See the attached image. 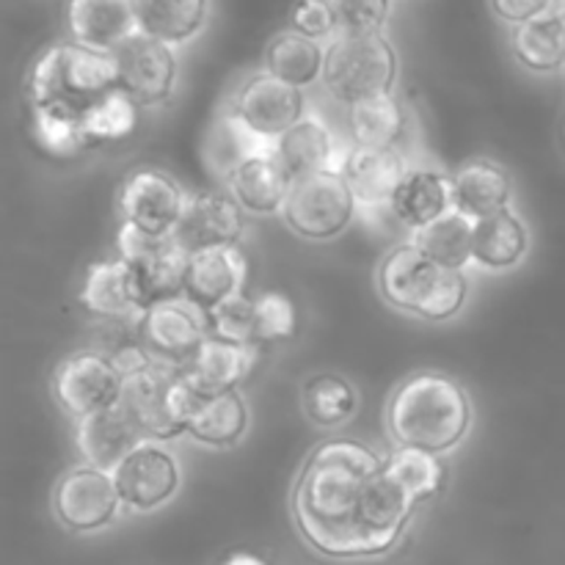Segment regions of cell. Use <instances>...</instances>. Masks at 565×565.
Segmentation results:
<instances>
[{"mask_svg": "<svg viewBox=\"0 0 565 565\" xmlns=\"http://www.w3.org/2000/svg\"><path fill=\"white\" fill-rule=\"evenodd\" d=\"M119 489L114 475L94 467H75L64 472L53 491V513L70 533H103L121 516Z\"/></svg>", "mask_w": 565, "mask_h": 565, "instance_id": "obj_11", "label": "cell"}, {"mask_svg": "<svg viewBox=\"0 0 565 565\" xmlns=\"http://www.w3.org/2000/svg\"><path fill=\"white\" fill-rule=\"evenodd\" d=\"M452 210V177L430 166H412L403 177L390 213L408 232H419Z\"/></svg>", "mask_w": 565, "mask_h": 565, "instance_id": "obj_25", "label": "cell"}, {"mask_svg": "<svg viewBox=\"0 0 565 565\" xmlns=\"http://www.w3.org/2000/svg\"><path fill=\"white\" fill-rule=\"evenodd\" d=\"M121 390H125V373L114 362V356L99 348L70 353L53 373L55 403L75 423L119 406Z\"/></svg>", "mask_w": 565, "mask_h": 565, "instance_id": "obj_9", "label": "cell"}, {"mask_svg": "<svg viewBox=\"0 0 565 565\" xmlns=\"http://www.w3.org/2000/svg\"><path fill=\"white\" fill-rule=\"evenodd\" d=\"M138 33L180 50L196 42L210 20V0H132Z\"/></svg>", "mask_w": 565, "mask_h": 565, "instance_id": "obj_29", "label": "cell"}, {"mask_svg": "<svg viewBox=\"0 0 565 565\" xmlns=\"http://www.w3.org/2000/svg\"><path fill=\"white\" fill-rule=\"evenodd\" d=\"M452 177V210L463 213L467 218L480 221L508 210L513 202V182L505 166L494 160L475 158L458 166Z\"/></svg>", "mask_w": 565, "mask_h": 565, "instance_id": "obj_27", "label": "cell"}, {"mask_svg": "<svg viewBox=\"0 0 565 565\" xmlns=\"http://www.w3.org/2000/svg\"><path fill=\"white\" fill-rule=\"evenodd\" d=\"M359 213V204L340 171L296 180L285 204V224L298 237L312 243L337 241L345 235Z\"/></svg>", "mask_w": 565, "mask_h": 565, "instance_id": "obj_7", "label": "cell"}, {"mask_svg": "<svg viewBox=\"0 0 565 565\" xmlns=\"http://www.w3.org/2000/svg\"><path fill=\"white\" fill-rule=\"evenodd\" d=\"M384 475L406 494L408 502L419 505L439 494L447 469L441 463V456L395 445V450L384 456Z\"/></svg>", "mask_w": 565, "mask_h": 565, "instance_id": "obj_35", "label": "cell"}, {"mask_svg": "<svg viewBox=\"0 0 565 565\" xmlns=\"http://www.w3.org/2000/svg\"><path fill=\"white\" fill-rule=\"evenodd\" d=\"M491 11L505 25L519 28L550 14V0H491Z\"/></svg>", "mask_w": 565, "mask_h": 565, "instance_id": "obj_42", "label": "cell"}, {"mask_svg": "<svg viewBox=\"0 0 565 565\" xmlns=\"http://www.w3.org/2000/svg\"><path fill=\"white\" fill-rule=\"evenodd\" d=\"M530 252V230L513 207L475 221L472 265L486 274L519 268Z\"/></svg>", "mask_w": 565, "mask_h": 565, "instance_id": "obj_28", "label": "cell"}, {"mask_svg": "<svg viewBox=\"0 0 565 565\" xmlns=\"http://www.w3.org/2000/svg\"><path fill=\"white\" fill-rule=\"evenodd\" d=\"M397 75H401V58L384 31L337 33L326 44L320 86L345 108L381 94H395Z\"/></svg>", "mask_w": 565, "mask_h": 565, "instance_id": "obj_6", "label": "cell"}, {"mask_svg": "<svg viewBox=\"0 0 565 565\" xmlns=\"http://www.w3.org/2000/svg\"><path fill=\"white\" fill-rule=\"evenodd\" d=\"M116 246H119V257L125 259L127 270H130L132 287H136L143 312L154 303L182 296L188 252L174 237H154L121 224Z\"/></svg>", "mask_w": 565, "mask_h": 565, "instance_id": "obj_8", "label": "cell"}, {"mask_svg": "<svg viewBox=\"0 0 565 565\" xmlns=\"http://www.w3.org/2000/svg\"><path fill=\"white\" fill-rule=\"evenodd\" d=\"M292 180L281 171L274 158H257L243 163L230 180L224 191L252 215H281L287 196H290Z\"/></svg>", "mask_w": 565, "mask_h": 565, "instance_id": "obj_30", "label": "cell"}, {"mask_svg": "<svg viewBox=\"0 0 565 565\" xmlns=\"http://www.w3.org/2000/svg\"><path fill=\"white\" fill-rule=\"evenodd\" d=\"M511 47L524 70L535 75H555L565 70V20L541 17L513 28Z\"/></svg>", "mask_w": 565, "mask_h": 565, "instance_id": "obj_36", "label": "cell"}, {"mask_svg": "<svg viewBox=\"0 0 565 565\" xmlns=\"http://www.w3.org/2000/svg\"><path fill=\"white\" fill-rule=\"evenodd\" d=\"M417 505L384 475V456L359 439L312 450L292 489L301 539L331 561H370L401 544Z\"/></svg>", "mask_w": 565, "mask_h": 565, "instance_id": "obj_1", "label": "cell"}, {"mask_svg": "<svg viewBox=\"0 0 565 565\" xmlns=\"http://www.w3.org/2000/svg\"><path fill=\"white\" fill-rule=\"evenodd\" d=\"M138 337L152 356L182 364L210 337V315L191 298H169L141 315Z\"/></svg>", "mask_w": 565, "mask_h": 565, "instance_id": "obj_15", "label": "cell"}, {"mask_svg": "<svg viewBox=\"0 0 565 565\" xmlns=\"http://www.w3.org/2000/svg\"><path fill=\"white\" fill-rule=\"evenodd\" d=\"M259 353L263 351L254 345H237V342L207 337L180 367L193 390L204 395H218V392L241 390L243 381L257 367Z\"/></svg>", "mask_w": 565, "mask_h": 565, "instance_id": "obj_22", "label": "cell"}, {"mask_svg": "<svg viewBox=\"0 0 565 565\" xmlns=\"http://www.w3.org/2000/svg\"><path fill=\"white\" fill-rule=\"evenodd\" d=\"M64 20L70 42L105 55L138 33L132 0H66Z\"/></svg>", "mask_w": 565, "mask_h": 565, "instance_id": "obj_19", "label": "cell"}, {"mask_svg": "<svg viewBox=\"0 0 565 565\" xmlns=\"http://www.w3.org/2000/svg\"><path fill=\"white\" fill-rule=\"evenodd\" d=\"M143 434L138 425L127 417L121 406L105 408L75 423V447L83 463L103 472L114 475L136 447L143 445Z\"/></svg>", "mask_w": 565, "mask_h": 565, "instance_id": "obj_23", "label": "cell"}, {"mask_svg": "<svg viewBox=\"0 0 565 565\" xmlns=\"http://www.w3.org/2000/svg\"><path fill=\"white\" fill-rule=\"evenodd\" d=\"M248 263L241 246L207 248V252L188 254L185 290L182 296L191 298L202 309H215L218 303L241 296L246 287Z\"/></svg>", "mask_w": 565, "mask_h": 565, "instance_id": "obj_24", "label": "cell"}, {"mask_svg": "<svg viewBox=\"0 0 565 565\" xmlns=\"http://www.w3.org/2000/svg\"><path fill=\"white\" fill-rule=\"evenodd\" d=\"M276 141L259 136L230 105L215 114L202 141V160L215 180L226 182L243 163L257 158H274Z\"/></svg>", "mask_w": 565, "mask_h": 565, "instance_id": "obj_20", "label": "cell"}, {"mask_svg": "<svg viewBox=\"0 0 565 565\" xmlns=\"http://www.w3.org/2000/svg\"><path fill=\"white\" fill-rule=\"evenodd\" d=\"M230 108L246 121L252 130H257L259 136L276 138L285 136L298 119H303L309 110L307 97H303L301 88L290 86V83L279 81L270 72H257V75L248 77L237 94L232 97Z\"/></svg>", "mask_w": 565, "mask_h": 565, "instance_id": "obj_16", "label": "cell"}, {"mask_svg": "<svg viewBox=\"0 0 565 565\" xmlns=\"http://www.w3.org/2000/svg\"><path fill=\"white\" fill-rule=\"evenodd\" d=\"M246 232V213L226 191L188 193L185 213L174 230V241L188 254L237 246Z\"/></svg>", "mask_w": 565, "mask_h": 565, "instance_id": "obj_17", "label": "cell"}, {"mask_svg": "<svg viewBox=\"0 0 565 565\" xmlns=\"http://www.w3.org/2000/svg\"><path fill=\"white\" fill-rule=\"evenodd\" d=\"M475 423L469 392L436 370L414 373L386 403V430L395 445L447 456L467 441Z\"/></svg>", "mask_w": 565, "mask_h": 565, "instance_id": "obj_2", "label": "cell"}, {"mask_svg": "<svg viewBox=\"0 0 565 565\" xmlns=\"http://www.w3.org/2000/svg\"><path fill=\"white\" fill-rule=\"evenodd\" d=\"M81 303L88 315L99 320H127L138 323L143 315L141 301L132 287L130 270L121 257L99 259L88 265L81 287Z\"/></svg>", "mask_w": 565, "mask_h": 565, "instance_id": "obj_26", "label": "cell"}, {"mask_svg": "<svg viewBox=\"0 0 565 565\" xmlns=\"http://www.w3.org/2000/svg\"><path fill=\"white\" fill-rule=\"evenodd\" d=\"M408 169L412 166L397 147L367 149L351 143L342 177H345L359 210H390Z\"/></svg>", "mask_w": 565, "mask_h": 565, "instance_id": "obj_21", "label": "cell"}, {"mask_svg": "<svg viewBox=\"0 0 565 565\" xmlns=\"http://www.w3.org/2000/svg\"><path fill=\"white\" fill-rule=\"evenodd\" d=\"M116 86L138 108L166 105L177 92L180 58L177 50L147 33H136L114 53Z\"/></svg>", "mask_w": 565, "mask_h": 565, "instance_id": "obj_10", "label": "cell"}, {"mask_svg": "<svg viewBox=\"0 0 565 565\" xmlns=\"http://www.w3.org/2000/svg\"><path fill=\"white\" fill-rule=\"evenodd\" d=\"M546 17L565 20V0H550V14H546Z\"/></svg>", "mask_w": 565, "mask_h": 565, "instance_id": "obj_44", "label": "cell"}, {"mask_svg": "<svg viewBox=\"0 0 565 565\" xmlns=\"http://www.w3.org/2000/svg\"><path fill=\"white\" fill-rule=\"evenodd\" d=\"M254 318H257V345L268 348L287 342L298 329L296 307L281 292H263L254 298Z\"/></svg>", "mask_w": 565, "mask_h": 565, "instance_id": "obj_39", "label": "cell"}, {"mask_svg": "<svg viewBox=\"0 0 565 565\" xmlns=\"http://www.w3.org/2000/svg\"><path fill=\"white\" fill-rule=\"evenodd\" d=\"M116 88L119 86H116L114 55L81 47L75 42L50 44L33 61L31 75H28L31 108L58 110L81 125L86 121L88 110Z\"/></svg>", "mask_w": 565, "mask_h": 565, "instance_id": "obj_3", "label": "cell"}, {"mask_svg": "<svg viewBox=\"0 0 565 565\" xmlns=\"http://www.w3.org/2000/svg\"><path fill=\"white\" fill-rule=\"evenodd\" d=\"M188 191L160 169H138L119 188L121 224L154 237L174 235L185 213Z\"/></svg>", "mask_w": 565, "mask_h": 565, "instance_id": "obj_13", "label": "cell"}, {"mask_svg": "<svg viewBox=\"0 0 565 565\" xmlns=\"http://www.w3.org/2000/svg\"><path fill=\"white\" fill-rule=\"evenodd\" d=\"M114 362L125 373L119 406L138 425L143 439L166 441V445L180 439V397L185 386L180 364L152 356L141 342L116 351Z\"/></svg>", "mask_w": 565, "mask_h": 565, "instance_id": "obj_5", "label": "cell"}, {"mask_svg": "<svg viewBox=\"0 0 565 565\" xmlns=\"http://www.w3.org/2000/svg\"><path fill=\"white\" fill-rule=\"evenodd\" d=\"M125 511L147 516L169 505L182 489V467L166 441L147 439L114 472Z\"/></svg>", "mask_w": 565, "mask_h": 565, "instance_id": "obj_12", "label": "cell"}, {"mask_svg": "<svg viewBox=\"0 0 565 565\" xmlns=\"http://www.w3.org/2000/svg\"><path fill=\"white\" fill-rule=\"evenodd\" d=\"M221 565H270V563L265 561V557L254 555V552H235V555L226 557Z\"/></svg>", "mask_w": 565, "mask_h": 565, "instance_id": "obj_43", "label": "cell"}, {"mask_svg": "<svg viewBox=\"0 0 565 565\" xmlns=\"http://www.w3.org/2000/svg\"><path fill=\"white\" fill-rule=\"evenodd\" d=\"M379 292L397 312L414 315L428 323H447L469 298V279L461 270L441 268L425 257L412 241L392 248L379 265Z\"/></svg>", "mask_w": 565, "mask_h": 565, "instance_id": "obj_4", "label": "cell"}, {"mask_svg": "<svg viewBox=\"0 0 565 565\" xmlns=\"http://www.w3.org/2000/svg\"><path fill=\"white\" fill-rule=\"evenodd\" d=\"M348 132H351L353 147H397L406 132V110L395 94H381V97L353 103L348 105Z\"/></svg>", "mask_w": 565, "mask_h": 565, "instance_id": "obj_32", "label": "cell"}, {"mask_svg": "<svg viewBox=\"0 0 565 565\" xmlns=\"http://www.w3.org/2000/svg\"><path fill=\"white\" fill-rule=\"evenodd\" d=\"M340 33H381L390 22L392 0H329Z\"/></svg>", "mask_w": 565, "mask_h": 565, "instance_id": "obj_40", "label": "cell"}, {"mask_svg": "<svg viewBox=\"0 0 565 565\" xmlns=\"http://www.w3.org/2000/svg\"><path fill=\"white\" fill-rule=\"evenodd\" d=\"M412 243L428 259L439 263L441 268L461 270L472 265V243H475V221L467 218L458 210H450L439 221L428 224L425 230L414 232Z\"/></svg>", "mask_w": 565, "mask_h": 565, "instance_id": "obj_34", "label": "cell"}, {"mask_svg": "<svg viewBox=\"0 0 565 565\" xmlns=\"http://www.w3.org/2000/svg\"><path fill=\"white\" fill-rule=\"evenodd\" d=\"M348 152H351V147L340 143L334 130L315 110H307L303 119H298L285 136L276 138L274 160L296 182L315 174H326V171H340L342 174Z\"/></svg>", "mask_w": 565, "mask_h": 565, "instance_id": "obj_18", "label": "cell"}, {"mask_svg": "<svg viewBox=\"0 0 565 565\" xmlns=\"http://www.w3.org/2000/svg\"><path fill=\"white\" fill-rule=\"evenodd\" d=\"M290 31L320 44H329L340 33L329 0H298L290 11Z\"/></svg>", "mask_w": 565, "mask_h": 565, "instance_id": "obj_41", "label": "cell"}, {"mask_svg": "<svg viewBox=\"0 0 565 565\" xmlns=\"http://www.w3.org/2000/svg\"><path fill=\"white\" fill-rule=\"evenodd\" d=\"M210 337L218 340L237 342V345H257V318H254V298L246 292L230 298V301L218 303L210 309ZM263 351V348H259Z\"/></svg>", "mask_w": 565, "mask_h": 565, "instance_id": "obj_38", "label": "cell"}, {"mask_svg": "<svg viewBox=\"0 0 565 565\" xmlns=\"http://www.w3.org/2000/svg\"><path fill=\"white\" fill-rule=\"evenodd\" d=\"M138 110L141 108H138L130 97H125L119 88H116V92H110L105 99H99V103L88 110L86 121H83L92 147H99V143H110V141H121V138L130 136V132L136 130Z\"/></svg>", "mask_w": 565, "mask_h": 565, "instance_id": "obj_37", "label": "cell"}, {"mask_svg": "<svg viewBox=\"0 0 565 565\" xmlns=\"http://www.w3.org/2000/svg\"><path fill=\"white\" fill-rule=\"evenodd\" d=\"M326 44L296 31H279L265 47V72L296 88H309L323 81Z\"/></svg>", "mask_w": 565, "mask_h": 565, "instance_id": "obj_31", "label": "cell"}, {"mask_svg": "<svg viewBox=\"0 0 565 565\" xmlns=\"http://www.w3.org/2000/svg\"><path fill=\"white\" fill-rule=\"evenodd\" d=\"M182 436H191L196 445L210 450H226L246 439L252 425V408L241 390L204 395L185 381L180 397Z\"/></svg>", "mask_w": 565, "mask_h": 565, "instance_id": "obj_14", "label": "cell"}, {"mask_svg": "<svg viewBox=\"0 0 565 565\" xmlns=\"http://www.w3.org/2000/svg\"><path fill=\"white\" fill-rule=\"evenodd\" d=\"M301 408L315 428H342L359 412V392L340 373H315L301 386Z\"/></svg>", "mask_w": 565, "mask_h": 565, "instance_id": "obj_33", "label": "cell"}]
</instances>
